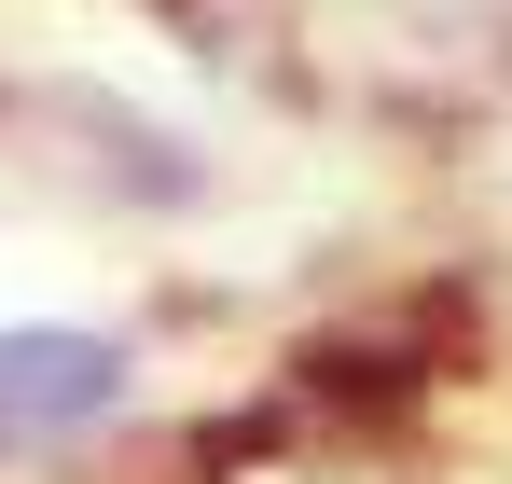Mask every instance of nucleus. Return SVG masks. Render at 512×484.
<instances>
[{
    "label": "nucleus",
    "mask_w": 512,
    "mask_h": 484,
    "mask_svg": "<svg viewBox=\"0 0 512 484\" xmlns=\"http://www.w3.org/2000/svg\"><path fill=\"white\" fill-rule=\"evenodd\" d=\"M125 402V360L97 332H0V429H84Z\"/></svg>",
    "instance_id": "f257e3e1"
}]
</instances>
